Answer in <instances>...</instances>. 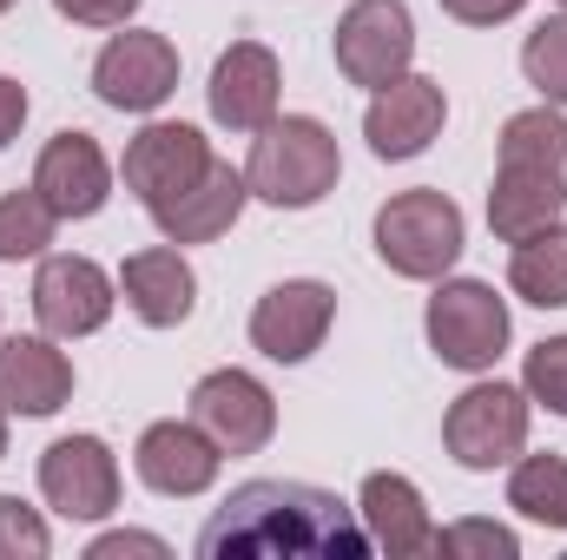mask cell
<instances>
[{"label": "cell", "mask_w": 567, "mask_h": 560, "mask_svg": "<svg viewBox=\"0 0 567 560\" xmlns=\"http://www.w3.org/2000/svg\"><path fill=\"white\" fill-rule=\"evenodd\" d=\"M508 290L535 310H567V225H542L528 238H515L508 251Z\"/></svg>", "instance_id": "7402d4cb"}, {"label": "cell", "mask_w": 567, "mask_h": 560, "mask_svg": "<svg viewBox=\"0 0 567 560\" xmlns=\"http://www.w3.org/2000/svg\"><path fill=\"white\" fill-rule=\"evenodd\" d=\"M522 73H528V86H535L548 106H567V7L548 13V20L522 40Z\"/></svg>", "instance_id": "d4e9b609"}, {"label": "cell", "mask_w": 567, "mask_h": 560, "mask_svg": "<svg viewBox=\"0 0 567 560\" xmlns=\"http://www.w3.org/2000/svg\"><path fill=\"white\" fill-rule=\"evenodd\" d=\"M442 126H449L442 80H429V73H416V66H410L403 80L377 86L370 106H363V139H370V152H377L383 165L423 158L429 145L442 139Z\"/></svg>", "instance_id": "8fae6325"}, {"label": "cell", "mask_w": 567, "mask_h": 560, "mask_svg": "<svg viewBox=\"0 0 567 560\" xmlns=\"http://www.w3.org/2000/svg\"><path fill=\"white\" fill-rule=\"evenodd\" d=\"M528 422H535L528 390H515V383H502V376H475V383L449 403V416H442V448H449L455 468L495 475V468H508V462L528 448Z\"/></svg>", "instance_id": "5b68a950"}, {"label": "cell", "mask_w": 567, "mask_h": 560, "mask_svg": "<svg viewBox=\"0 0 567 560\" xmlns=\"http://www.w3.org/2000/svg\"><path fill=\"white\" fill-rule=\"evenodd\" d=\"M73 403V356L60 336H0V409L7 416H60Z\"/></svg>", "instance_id": "e0dca14e"}, {"label": "cell", "mask_w": 567, "mask_h": 560, "mask_svg": "<svg viewBox=\"0 0 567 560\" xmlns=\"http://www.w3.org/2000/svg\"><path fill=\"white\" fill-rule=\"evenodd\" d=\"M53 554V528L40 508H27L20 495H0V560H47Z\"/></svg>", "instance_id": "83f0119b"}, {"label": "cell", "mask_w": 567, "mask_h": 560, "mask_svg": "<svg viewBox=\"0 0 567 560\" xmlns=\"http://www.w3.org/2000/svg\"><path fill=\"white\" fill-rule=\"evenodd\" d=\"M192 422L225 455H265L278 435V396L251 370H212L192 383Z\"/></svg>", "instance_id": "4fadbf2b"}, {"label": "cell", "mask_w": 567, "mask_h": 560, "mask_svg": "<svg viewBox=\"0 0 567 560\" xmlns=\"http://www.w3.org/2000/svg\"><path fill=\"white\" fill-rule=\"evenodd\" d=\"M145 0H53V13L60 20H73V27H100V33H113V27H133V13H140Z\"/></svg>", "instance_id": "f1b7e54d"}, {"label": "cell", "mask_w": 567, "mask_h": 560, "mask_svg": "<svg viewBox=\"0 0 567 560\" xmlns=\"http://www.w3.org/2000/svg\"><path fill=\"white\" fill-rule=\"evenodd\" d=\"M7 7H13V0H0V13H7Z\"/></svg>", "instance_id": "836d02e7"}, {"label": "cell", "mask_w": 567, "mask_h": 560, "mask_svg": "<svg viewBox=\"0 0 567 560\" xmlns=\"http://www.w3.org/2000/svg\"><path fill=\"white\" fill-rule=\"evenodd\" d=\"M330 323H337V290L330 283L323 278H284L251 303V350L265 363L297 370V363H310L323 350Z\"/></svg>", "instance_id": "ba28073f"}, {"label": "cell", "mask_w": 567, "mask_h": 560, "mask_svg": "<svg viewBox=\"0 0 567 560\" xmlns=\"http://www.w3.org/2000/svg\"><path fill=\"white\" fill-rule=\"evenodd\" d=\"M93 93H100V106H113V113L152 120V113L178 93V46H172L165 33H152V27L113 33V40L100 46V60H93Z\"/></svg>", "instance_id": "52a82bcc"}, {"label": "cell", "mask_w": 567, "mask_h": 560, "mask_svg": "<svg viewBox=\"0 0 567 560\" xmlns=\"http://www.w3.org/2000/svg\"><path fill=\"white\" fill-rule=\"evenodd\" d=\"M205 165H212V139L198 126H185V120H145L140 133L126 139L120 178H126V191L152 211V205L178 198L185 185H198Z\"/></svg>", "instance_id": "5bb4252c"}, {"label": "cell", "mask_w": 567, "mask_h": 560, "mask_svg": "<svg viewBox=\"0 0 567 560\" xmlns=\"http://www.w3.org/2000/svg\"><path fill=\"white\" fill-rule=\"evenodd\" d=\"M113 554H152V560H165L172 548H165L158 535H140V528H113V535H100V541L86 548V560H113Z\"/></svg>", "instance_id": "f546056e"}, {"label": "cell", "mask_w": 567, "mask_h": 560, "mask_svg": "<svg viewBox=\"0 0 567 560\" xmlns=\"http://www.w3.org/2000/svg\"><path fill=\"white\" fill-rule=\"evenodd\" d=\"M205 560H363L370 535L350 501L310 481H245L198 535Z\"/></svg>", "instance_id": "6da1fadb"}, {"label": "cell", "mask_w": 567, "mask_h": 560, "mask_svg": "<svg viewBox=\"0 0 567 560\" xmlns=\"http://www.w3.org/2000/svg\"><path fill=\"white\" fill-rule=\"evenodd\" d=\"M0 455H7V409H0Z\"/></svg>", "instance_id": "d6a6232c"}, {"label": "cell", "mask_w": 567, "mask_h": 560, "mask_svg": "<svg viewBox=\"0 0 567 560\" xmlns=\"http://www.w3.org/2000/svg\"><path fill=\"white\" fill-rule=\"evenodd\" d=\"M284 100V66L265 40H231L218 60H212V80H205V106L225 133H265L278 120Z\"/></svg>", "instance_id": "7c38bea8"}, {"label": "cell", "mask_w": 567, "mask_h": 560, "mask_svg": "<svg viewBox=\"0 0 567 560\" xmlns=\"http://www.w3.org/2000/svg\"><path fill=\"white\" fill-rule=\"evenodd\" d=\"M330 46H337V73L350 86L377 93L416 66V13H410V0H350Z\"/></svg>", "instance_id": "8992f818"}, {"label": "cell", "mask_w": 567, "mask_h": 560, "mask_svg": "<svg viewBox=\"0 0 567 560\" xmlns=\"http://www.w3.org/2000/svg\"><path fill=\"white\" fill-rule=\"evenodd\" d=\"M555 7H567V0H555Z\"/></svg>", "instance_id": "e575fe53"}, {"label": "cell", "mask_w": 567, "mask_h": 560, "mask_svg": "<svg viewBox=\"0 0 567 560\" xmlns=\"http://www.w3.org/2000/svg\"><path fill=\"white\" fill-rule=\"evenodd\" d=\"M522 390H528L535 409L567 416V336H542V343L528 350V363H522Z\"/></svg>", "instance_id": "484cf974"}, {"label": "cell", "mask_w": 567, "mask_h": 560, "mask_svg": "<svg viewBox=\"0 0 567 560\" xmlns=\"http://www.w3.org/2000/svg\"><path fill=\"white\" fill-rule=\"evenodd\" d=\"M495 178H515V185H542V191H561L567 198V113L561 106H528L502 126L495 145Z\"/></svg>", "instance_id": "44dd1931"}, {"label": "cell", "mask_w": 567, "mask_h": 560, "mask_svg": "<svg viewBox=\"0 0 567 560\" xmlns=\"http://www.w3.org/2000/svg\"><path fill=\"white\" fill-rule=\"evenodd\" d=\"M113 310H120V278H106L93 258H80V251L40 258V271H33V323L47 336H60V343L93 336V330L113 323Z\"/></svg>", "instance_id": "9c48e42d"}, {"label": "cell", "mask_w": 567, "mask_h": 560, "mask_svg": "<svg viewBox=\"0 0 567 560\" xmlns=\"http://www.w3.org/2000/svg\"><path fill=\"white\" fill-rule=\"evenodd\" d=\"M27 113H33V100H27V86L0 73V152H7V145L20 139V126H27Z\"/></svg>", "instance_id": "1f68e13d"}, {"label": "cell", "mask_w": 567, "mask_h": 560, "mask_svg": "<svg viewBox=\"0 0 567 560\" xmlns=\"http://www.w3.org/2000/svg\"><path fill=\"white\" fill-rule=\"evenodd\" d=\"M60 218L53 205L27 185V191H0V265H27V258H47Z\"/></svg>", "instance_id": "cb8c5ba5"}, {"label": "cell", "mask_w": 567, "mask_h": 560, "mask_svg": "<svg viewBox=\"0 0 567 560\" xmlns=\"http://www.w3.org/2000/svg\"><path fill=\"white\" fill-rule=\"evenodd\" d=\"M120 297L145 330H178L198 310V271L185 265L178 245H145L120 265Z\"/></svg>", "instance_id": "ffe728a7"}, {"label": "cell", "mask_w": 567, "mask_h": 560, "mask_svg": "<svg viewBox=\"0 0 567 560\" xmlns=\"http://www.w3.org/2000/svg\"><path fill=\"white\" fill-rule=\"evenodd\" d=\"M528 0H442V13L449 20H462V27H502V20H515Z\"/></svg>", "instance_id": "4dcf8cb0"}, {"label": "cell", "mask_w": 567, "mask_h": 560, "mask_svg": "<svg viewBox=\"0 0 567 560\" xmlns=\"http://www.w3.org/2000/svg\"><path fill=\"white\" fill-rule=\"evenodd\" d=\"M435 554L515 560V554H522V535H515V528H502V521H482V515H468V521H449V528H435Z\"/></svg>", "instance_id": "4316f807"}, {"label": "cell", "mask_w": 567, "mask_h": 560, "mask_svg": "<svg viewBox=\"0 0 567 560\" xmlns=\"http://www.w3.org/2000/svg\"><path fill=\"white\" fill-rule=\"evenodd\" d=\"M337 178H343V152L323 120L278 113L265 133H251V158H245L251 198H265L278 211H310L337 191Z\"/></svg>", "instance_id": "7a4b0ae2"}, {"label": "cell", "mask_w": 567, "mask_h": 560, "mask_svg": "<svg viewBox=\"0 0 567 560\" xmlns=\"http://www.w3.org/2000/svg\"><path fill=\"white\" fill-rule=\"evenodd\" d=\"M245 205H251L245 172H238V165H225V158H212L198 185H185L178 198L152 205V225H158V238H165V245H178V251H185V245H212V238H225V231L245 218Z\"/></svg>", "instance_id": "ac0fdd59"}, {"label": "cell", "mask_w": 567, "mask_h": 560, "mask_svg": "<svg viewBox=\"0 0 567 560\" xmlns=\"http://www.w3.org/2000/svg\"><path fill=\"white\" fill-rule=\"evenodd\" d=\"M133 468H140V481L152 488V495H165V501H192V495H205V488L218 481L225 448H218L192 416H165V422H152V428L140 435Z\"/></svg>", "instance_id": "2e32d148"}, {"label": "cell", "mask_w": 567, "mask_h": 560, "mask_svg": "<svg viewBox=\"0 0 567 560\" xmlns=\"http://www.w3.org/2000/svg\"><path fill=\"white\" fill-rule=\"evenodd\" d=\"M40 501L60 521H106L120 508V455L100 435H60L40 455Z\"/></svg>", "instance_id": "30bf717a"}, {"label": "cell", "mask_w": 567, "mask_h": 560, "mask_svg": "<svg viewBox=\"0 0 567 560\" xmlns=\"http://www.w3.org/2000/svg\"><path fill=\"white\" fill-rule=\"evenodd\" d=\"M33 191L53 205L60 225H66V218H100L106 198H113V158L100 152L93 133L66 126V133H53V139L40 145V158H33Z\"/></svg>", "instance_id": "9a60e30c"}, {"label": "cell", "mask_w": 567, "mask_h": 560, "mask_svg": "<svg viewBox=\"0 0 567 560\" xmlns=\"http://www.w3.org/2000/svg\"><path fill=\"white\" fill-rule=\"evenodd\" d=\"M357 521L370 535V548L390 560H410V554H435V521H429V501L423 488L396 468H377L363 475L357 488Z\"/></svg>", "instance_id": "d6986e66"}, {"label": "cell", "mask_w": 567, "mask_h": 560, "mask_svg": "<svg viewBox=\"0 0 567 560\" xmlns=\"http://www.w3.org/2000/svg\"><path fill=\"white\" fill-rule=\"evenodd\" d=\"M370 238H377V258H383L396 278L435 283V278L455 271V258H462V245H468V218H462V205H455L449 191L416 185V191L383 198Z\"/></svg>", "instance_id": "3957f363"}, {"label": "cell", "mask_w": 567, "mask_h": 560, "mask_svg": "<svg viewBox=\"0 0 567 560\" xmlns=\"http://www.w3.org/2000/svg\"><path fill=\"white\" fill-rule=\"evenodd\" d=\"M423 336L435 363L462 370V376H488L515 336L508 323V297H495V283L482 278H435V297L423 310Z\"/></svg>", "instance_id": "277c9868"}, {"label": "cell", "mask_w": 567, "mask_h": 560, "mask_svg": "<svg viewBox=\"0 0 567 560\" xmlns=\"http://www.w3.org/2000/svg\"><path fill=\"white\" fill-rule=\"evenodd\" d=\"M508 508L548 535H567V455H515L508 462Z\"/></svg>", "instance_id": "603a6c76"}]
</instances>
